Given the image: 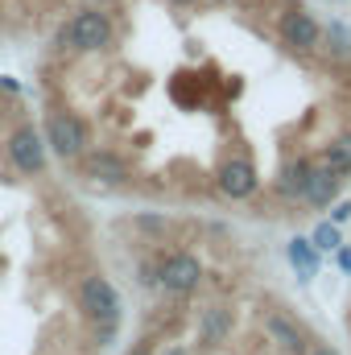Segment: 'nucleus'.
Wrapping results in <instances>:
<instances>
[{
    "label": "nucleus",
    "instance_id": "f257e3e1",
    "mask_svg": "<svg viewBox=\"0 0 351 355\" xmlns=\"http://www.w3.org/2000/svg\"><path fill=\"white\" fill-rule=\"evenodd\" d=\"M79 310L87 314L91 327H95V343L108 347V343L116 339V331H120L124 302H120L116 285H112L103 272H87V277L79 281Z\"/></svg>",
    "mask_w": 351,
    "mask_h": 355
},
{
    "label": "nucleus",
    "instance_id": "f03ea898",
    "mask_svg": "<svg viewBox=\"0 0 351 355\" xmlns=\"http://www.w3.org/2000/svg\"><path fill=\"white\" fill-rule=\"evenodd\" d=\"M112 42V17L103 8H83L75 12L58 33H54V46L58 50H71V54H95Z\"/></svg>",
    "mask_w": 351,
    "mask_h": 355
},
{
    "label": "nucleus",
    "instance_id": "7ed1b4c3",
    "mask_svg": "<svg viewBox=\"0 0 351 355\" xmlns=\"http://www.w3.org/2000/svg\"><path fill=\"white\" fill-rule=\"evenodd\" d=\"M42 137H46V149H50L54 157H62V162H79L91 149L87 120H83L79 112H67V107H58V112L46 116V132H42Z\"/></svg>",
    "mask_w": 351,
    "mask_h": 355
},
{
    "label": "nucleus",
    "instance_id": "20e7f679",
    "mask_svg": "<svg viewBox=\"0 0 351 355\" xmlns=\"http://www.w3.org/2000/svg\"><path fill=\"white\" fill-rule=\"evenodd\" d=\"M4 153L12 162V170L25 178L46 174V162H50V149H46V137L33 128V124H17L4 141Z\"/></svg>",
    "mask_w": 351,
    "mask_h": 355
},
{
    "label": "nucleus",
    "instance_id": "39448f33",
    "mask_svg": "<svg viewBox=\"0 0 351 355\" xmlns=\"http://www.w3.org/2000/svg\"><path fill=\"white\" fill-rule=\"evenodd\" d=\"M203 261L194 252H166L157 261V289L170 293V297H190L198 285H203Z\"/></svg>",
    "mask_w": 351,
    "mask_h": 355
},
{
    "label": "nucleus",
    "instance_id": "423d86ee",
    "mask_svg": "<svg viewBox=\"0 0 351 355\" xmlns=\"http://www.w3.org/2000/svg\"><path fill=\"white\" fill-rule=\"evenodd\" d=\"M277 33H281V42L289 50H302V54L323 46V25H318V17L310 8H285L281 21H277Z\"/></svg>",
    "mask_w": 351,
    "mask_h": 355
},
{
    "label": "nucleus",
    "instance_id": "0eeeda50",
    "mask_svg": "<svg viewBox=\"0 0 351 355\" xmlns=\"http://www.w3.org/2000/svg\"><path fill=\"white\" fill-rule=\"evenodd\" d=\"M219 190L228 194V198H252L257 190H261V174H257V166L248 162V157H228L223 166H219Z\"/></svg>",
    "mask_w": 351,
    "mask_h": 355
},
{
    "label": "nucleus",
    "instance_id": "6e6552de",
    "mask_svg": "<svg viewBox=\"0 0 351 355\" xmlns=\"http://www.w3.org/2000/svg\"><path fill=\"white\" fill-rule=\"evenodd\" d=\"M79 166H83V174L91 182H108V186H124L128 182V162L120 153H112V149H87L79 157Z\"/></svg>",
    "mask_w": 351,
    "mask_h": 355
},
{
    "label": "nucleus",
    "instance_id": "1a4fd4ad",
    "mask_svg": "<svg viewBox=\"0 0 351 355\" xmlns=\"http://www.w3.org/2000/svg\"><path fill=\"white\" fill-rule=\"evenodd\" d=\"M232 327H236L232 306H207V310H198V343H203V347H219V343H228Z\"/></svg>",
    "mask_w": 351,
    "mask_h": 355
},
{
    "label": "nucleus",
    "instance_id": "9d476101",
    "mask_svg": "<svg viewBox=\"0 0 351 355\" xmlns=\"http://www.w3.org/2000/svg\"><path fill=\"white\" fill-rule=\"evenodd\" d=\"M261 327H264V335L281 347V352H302L306 347V335H302V327L293 322V318H285L281 310H264L261 314Z\"/></svg>",
    "mask_w": 351,
    "mask_h": 355
},
{
    "label": "nucleus",
    "instance_id": "9b49d317",
    "mask_svg": "<svg viewBox=\"0 0 351 355\" xmlns=\"http://www.w3.org/2000/svg\"><path fill=\"white\" fill-rule=\"evenodd\" d=\"M339 190H343V174H335L331 166L314 162V174H310V186H306L302 202H306V207H331Z\"/></svg>",
    "mask_w": 351,
    "mask_h": 355
},
{
    "label": "nucleus",
    "instance_id": "f8f14e48",
    "mask_svg": "<svg viewBox=\"0 0 351 355\" xmlns=\"http://www.w3.org/2000/svg\"><path fill=\"white\" fill-rule=\"evenodd\" d=\"M310 174H314V162H310V157H293V162H285L281 174H277V194L302 202V194H306V186H310Z\"/></svg>",
    "mask_w": 351,
    "mask_h": 355
},
{
    "label": "nucleus",
    "instance_id": "ddd939ff",
    "mask_svg": "<svg viewBox=\"0 0 351 355\" xmlns=\"http://www.w3.org/2000/svg\"><path fill=\"white\" fill-rule=\"evenodd\" d=\"M285 257H289V265L298 268L302 277H314V272H318V248H314V240L293 236V240L285 244Z\"/></svg>",
    "mask_w": 351,
    "mask_h": 355
},
{
    "label": "nucleus",
    "instance_id": "4468645a",
    "mask_svg": "<svg viewBox=\"0 0 351 355\" xmlns=\"http://www.w3.org/2000/svg\"><path fill=\"white\" fill-rule=\"evenodd\" d=\"M323 42H327L323 50H327L331 58H339V62H343V58H351V29L343 25V21L323 25Z\"/></svg>",
    "mask_w": 351,
    "mask_h": 355
},
{
    "label": "nucleus",
    "instance_id": "2eb2a0df",
    "mask_svg": "<svg viewBox=\"0 0 351 355\" xmlns=\"http://www.w3.org/2000/svg\"><path fill=\"white\" fill-rule=\"evenodd\" d=\"M318 162H323V166H331L335 174L348 178L351 174V132H348V137H335V141L323 149V157H318Z\"/></svg>",
    "mask_w": 351,
    "mask_h": 355
},
{
    "label": "nucleus",
    "instance_id": "dca6fc26",
    "mask_svg": "<svg viewBox=\"0 0 351 355\" xmlns=\"http://www.w3.org/2000/svg\"><path fill=\"white\" fill-rule=\"evenodd\" d=\"M310 240H314L318 252H339V244H343V240H339V223H318Z\"/></svg>",
    "mask_w": 351,
    "mask_h": 355
},
{
    "label": "nucleus",
    "instance_id": "f3484780",
    "mask_svg": "<svg viewBox=\"0 0 351 355\" xmlns=\"http://www.w3.org/2000/svg\"><path fill=\"white\" fill-rule=\"evenodd\" d=\"M137 227H145V232H153V236H162L170 223H166V215H149V211H141L137 215Z\"/></svg>",
    "mask_w": 351,
    "mask_h": 355
},
{
    "label": "nucleus",
    "instance_id": "a211bd4d",
    "mask_svg": "<svg viewBox=\"0 0 351 355\" xmlns=\"http://www.w3.org/2000/svg\"><path fill=\"white\" fill-rule=\"evenodd\" d=\"M137 272H141L137 281H141L145 289H157V261H141V268H137Z\"/></svg>",
    "mask_w": 351,
    "mask_h": 355
},
{
    "label": "nucleus",
    "instance_id": "6ab92c4d",
    "mask_svg": "<svg viewBox=\"0 0 351 355\" xmlns=\"http://www.w3.org/2000/svg\"><path fill=\"white\" fill-rule=\"evenodd\" d=\"M351 219V202H335L331 207V223H348Z\"/></svg>",
    "mask_w": 351,
    "mask_h": 355
},
{
    "label": "nucleus",
    "instance_id": "aec40b11",
    "mask_svg": "<svg viewBox=\"0 0 351 355\" xmlns=\"http://www.w3.org/2000/svg\"><path fill=\"white\" fill-rule=\"evenodd\" d=\"M124 355H157V352H153V339H141V343H132Z\"/></svg>",
    "mask_w": 351,
    "mask_h": 355
},
{
    "label": "nucleus",
    "instance_id": "412c9836",
    "mask_svg": "<svg viewBox=\"0 0 351 355\" xmlns=\"http://www.w3.org/2000/svg\"><path fill=\"white\" fill-rule=\"evenodd\" d=\"M339 268L351 272V248H343V244H339Z\"/></svg>",
    "mask_w": 351,
    "mask_h": 355
},
{
    "label": "nucleus",
    "instance_id": "4be33fe9",
    "mask_svg": "<svg viewBox=\"0 0 351 355\" xmlns=\"http://www.w3.org/2000/svg\"><path fill=\"white\" fill-rule=\"evenodd\" d=\"M157 355H190V352H186L182 343H174V347H166V352H157Z\"/></svg>",
    "mask_w": 351,
    "mask_h": 355
},
{
    "label": "nucleus",
    "instance_id": "5701e85b",
    "mask_svg": "<svg viewBox=\"0 0 351 355\" xmlns=\"http://www.w3.org/2000/svg\"><path fill=\"white\" fill-rule=\"evenodd\" d=\"M310 355H339V352H335V347H314Z\"/></svg>",
    "mask_w": 351,
    "mask_h": 355
},
{
    "label": "nucleus",
    "instance_id": "b1692460",
    "mask_svg": "<svg viewBox=\"0 0 351 355\" xmlns=\"http://www.w3.org/2000/svg\"><path fill=\"white\" fill-rule=\"evenodd\" d=\"M198 4H232V0H198Z\"/></svg>",
    "mask_w": 351,
    "mask_h": 355
},
{
    "label": "nucleus",
    "instance_id": "393cba45",
    "mask_svg": "<svg viewBox=\"0 0 351 355\" xmlns=\"http://www.w3.org/2000/svg\"><path fill=\"white\" fill-rule=\"evenodd\" d=\"M170 4H198V0H170Z\"/></svg>",
    "mask_w": 351,
    "mask_h": 355
}]
</instances>
